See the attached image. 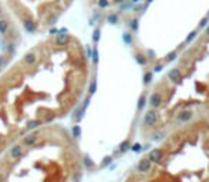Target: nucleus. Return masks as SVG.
I'll list each match as a JSON object with an SVG mask.
<instances>
[{
	"label": "nucleus",
	"instance_id": "obj_1",
	"mask_svg": "<svg viewBox=\"0 0 209 182\" xmlns=\"http://www.w3.org/2000/svg\"><path fill=\"white\" fill-rule=\"evenodd\" d=\"M23 26H24V30L29 33H34L36 32V23H34V20L30 19V17H26L23 20Z\"/></svg>",
	"mask_w": 209,
	"mask_h": 182
},
{
	"label": "nucleus",
	"instance_id": "obj_2",
	"mask_svg": "<svg viewBox=\"0 0 209 182\" xmlns=\"http://www.w3.org/2000/svg\"><path fill=\"white\" fill-rule=\"evenodd\" d=\"M155 119H157V114H155L154 111H148V112L145 114L144 124L145 125H152L154 122H155Z\"/></svg>",
	"mask_w": 209,
	"mask_h": 182
},
{
	"label": "nucleus",
	"instance_id": "obj_3",
	"mask_svg": "<svg viewBox=\"0 0 209 182\" xmlns=\"http://www.w3.org/2000/svg\"><path fill=\"white\" fill-rule=\"evenodd\" d=\"M36 60H37V57H36V53H33V51L27 53L23 57V63L27 64V65H33V64L36 63Z\"/></svg>",
	"mask_w": 209,
	"mask_h": 182
},
{
	"label": "nucleus",
	"instance_id": "obj_4",
	"mask_svg": "<svg viewBox=\"0 0 209 182\" xmlns=\"http://www.w3.org/2000/svg\"><path fill=\"white\" fill-rule=\"evenodd\" d=\"M68 40H70V36L68 34H65V33H58L57 34V39H56V43L58 46H64L68 43Z\"/></svg>",
	"mask_w": 209,
	"mask_h": 182
},
{
	"label": "nucleus",
	"instance_id": "obj_5",
	"mask_svg": "<svg viewBox=\"0 0 209 182\" xmlns=\"http://www.w3.org/2000/svg\"><path fill=\"white\" fill-rule=\"evenodd\" d=\"M151 168V161L149 159H141V162L138 164V171L141 172H147Z\"/></svg>",
	"mask_w": 209,
	"mask_h": 182
},
{
	"label": "nucleus",
	"instance_id": "obj_6",
	"mask_svg": "<svg viewBox=\"0 0 209 182\" xmlns=\"http://www.w3.org/2000/svg\"><path fill=\"white\" fill-rule=\"evenodd\" d=\"M149 161H154V162H158L162 159V152L159 150H154L149 152Z\"/></svg>",
	"mask_w": 209,
	"mask_h": 182
},
{
	"label": "nucleus",
	"instance_id": "obj_7",
	"mask_svg": "<svg viewBox=\"0 0 209 182\" xmlns=\"http://www.w3.org/2000/svg\"><path fill=\"white\" fill-rule=\"evenodd\" d=\"M22 152H23V148H22L20 145H14V147L10 150V157H11V158H19V157L22 155Z\"/></svg>",
	"mask_w": 209,
	"mask_h": 182
},
{
	"label": "nucleus",
	"instance_id": "obj_8",
	"mask_svg": "<svg viewBox=\"0 0 209 182\" xmlns=\"http://www.w3.org/2000/svg\"><path fill=\"white\" fill-rule=\"evenodd\" d=\"M36 141H37V134H30L23 140V144L24 145H33Z\"/></svg>",
	"mask_w": 209,
	"mask_h": 182
},
{
	"label": "nucleus",
	"instance_id": "obj_9",
	"mask_svg": "<svg viewBox=\"0 0 209 182\" xmlns=\"http://www.w3.org/2000/svg\"><path fill=\"white\" fill-rule=\"evenodd\" d=\"M149 104H151L152 107H158V105L161 104V95H159V94H152V95H151V98H149Z\"/></svg>",
	"mask_w": 209,
	"mask_h": 182
},
{
	"label": "nucleus",
	"instance_id": "obj_10",
	"mask_svg": "<svg viewBox=\"0 0 209 182\" xmlns=\"http://www.w3.org/2000/svg\"><path fill=\"white\" fill-rule=\"evenodd\" d=\"M169 80H172V81H175L177 83L178 80L181 78V73H179V70H177V68H174V70H171L168 74Z\"/></svg>",
	"mask_w": 209,
	"mask_h": 182
},
{
	"label": "nucleus",
	"instance_id": "obj_11",
	"mask_svg": "<svg viewBox=\"0 0 209 182\" xmlns=\"http://www.w3.org/2000/svg\"><path fill=\"white\" fill-rule=\"evenodd\" d=\"M7 30H9L7 20H0V33H1V34H6Z\"/></svg>",
	"mask_w": 209,
	"mask_h": 182
},
{
	"label": "nucleus",
	"instance_id": "obj_12",
	"mask_svg": "<svg viewBox=\"0 0 209 182\" xmlns=\"http://www.w3.org/2000/svg\"><path fill=\"white\" fill-rule=\"evenodd\" d=\"M191 117H192V114H191L189 111H184V112H181V114H179V117H178V118H179V121H188Z\"/></svg>",
	"mask_w": 209,
	"mask_h": 182
},
{
	"label": "nucleus",
	"instance_id": "obj_13",
	"mask_svg": "<svg viewBox=\"0 0 209 182\" xmlns=\"http://www.w3.org/2000/svg\"><path fill=\"white\" fill-rule=\"evenodd\" d=\"M6 51H7V54H13L14 51H16V44L14 43H9L6 44V48H4Z\"/></svg>",
	"mask_w": 209,
	"mask_h": 182
},
{
	"label": "nucleus",
	"instance_id": "obj_14",
	"mask_svg": "<svg viewBox=\"0 0 209 182\" xmlns=\"http://www.w3.org/2000/svg\"><path fill=\"white\" fill-rule=\"evenodd\" d=\"M40 124H41V121H30V122L27 124V128H29V129H33V128L39 127Z\"/></svg>",
	"mask_w": 209,
	"mask_h": 182
},
{
	"label": "nucleus",
	"instance_id": "obj_15",
	"mask_svg": "<svg viewBox=\"0 0 209 182\" xmlns=\"http://www.w3.org/2000/svg\"><path fill=\"white\" fill-rule=\"evenodd\" d=\"M129 148V142L128 141H125V142H122L121 144V147H120V151L121 152H125V151Z\"/></svg>",
	"mask_w": 209,
	"mask_h": 182
},
{
	"label": "nucleus",
	"instance_id": "obj_16",
	"mask_svg": "<svg viewBox=\"0 0 209 182\" xmlns=\"http://www.w3.org/2000/svg\"><path fill=\"white\" fill-rule=\"evenodd\" d=\"M57 17H58V16H57V14H53V16H50V17H48V19H47V23L50 24V26H53V24L56 23Z\"/></svg>",
	"mask_w": 209,
	"mask_h": 182
},
{
	"label": "nucleus",
	"instance_id": "obj_17",
	"mask_svg": "<svg viewBox=\"0 0 209 182\" xmlns=\"http://www.w3.org/2000/svg\"><path fill=\"white\" fill-rule=\"evenodd\" d=\"M73 134H74V137H80L81 129H80V127H78V125H75V127L73 128Z\"/></svg>",
	"mask_w": 209,
	"mask_h": 182
},
{
	"label": "nucleus",
	"instance_id": "obj_18",
	"mask_svg": "<svg viewBox=\"0 0 209 182\" xmlns=\"http://www.w3.org/2000/svg\"><path fill=\"white\" fill-rule=\"evenodd\" d=\"M6 61H7V57H6V55H1V54H0V68H1V67H3L4 64H6Z\"/></svg>",
	"mask_w": 209,
	"mask_h": 182
},
{
	"label": "nucleus",
	"instance_id": "obj_19",
	"mask_svg": "<svg viewBox=\"0 0 209 182\" xmlns=\"http://www.w3.org/2000/svg\"><path fill=\"white\" fill-rule=\"evenodd\" d=\"M96 87H97V83H96V80H94V81L91 83V86H90V93H91V94L96 93Z\"/></svg>",
	"mask_w": 209,
	"mask_h": 182
},
{
	"label": "nucleus",
	"instance_id": "obj_20",
	"mask_svg": "<svg viewBox=\"0 0 209 182\" xmlns=\"http://www.w3.org/2000/svg\"><path fill=\"white\" fill-rule=\"evenodd\" d=\"M131 150L134 151V152H139V151H141V145H139V144H134V145L131 147Z\"/></svg>",
	"mask_w": 209,
	"mask_h": 182
},
{
	"label": "nucleus",
	"instance_id": "obj_21",
	"mask_svg": "<svg viewBox=\"0 0 209 182\" xmlns=\"http://www.w3.org/2000/svg\"><path fill=\"white\" fill-rule=\"evenodd\" d=\"M144 104H145V98L144 97H141V98H139V104H138V108H142Z\"/></svg>",
	"mask_w": 209,
	"mask_h": 182
},
{
	"label": "nucleus",
	"instance_id": "obj_22",
	"mask_svg": "<svg viewBox=\"0 0 209 182\" xmlns=\"http://www.w3.org/2000/svg\"><path fill=\"white\" fill-rule=\"evenodd\" d=\"M110 162H111V157H107V158L103 161V165H108Z\"/></svg>",
	"mask_w": 209,
	"mask_h": 182
},
{
	"label": "nucleus",
	"instance_id": "obj_23",
	"mask_svg": "<svg viewBox=\"0 0 209 182\" xmlns=\"http://www.w3.org/2000/svg\"><path fill=\"white\" fill-rule=\"evenodd\" d=\"M100 39V30H96V32H94V40H98Z\"/></svg>",
	"mask_w": 209,
	"mask_h": 182
},
{
	"label": "nucleus",
	"instance_id": "obj_24",
	"mask_svg": "<svg viewBox=\"0 0 209 182\" xmlns=\"http://www.w3.org/2000/svg\"><path fill=\"white\" fill-rule=\"evenodd\" d=\"M149 80H151V74L148 73V74L145 76V83H149Z\"/></svg>",
	"mask_w": 209,
	"mask_h": 182
},
{
	"label": "nucleus",
	"instance_id": "obj_25",
	"mask_svg": "<svg viewBox=\"0 0 209 182\" xmlns=\"http://www.w3.org/2000/svg\"><path fill=\"white\" fill-rule=\"evenodd\" d=\"M98 60V54H97V50H94V61Z\"/></svg>",
	"mask_w": 209,
	"mask_h": 182
},
{
	"label": "nucleus",
	"instance_id": "obj_26",
	"mask_svg": "<svg viewBox=\"0 0 209 182\" xmlns=\"http://www.w3.org/2000/svg\"><path fill=\"white\" fill-rule=\"evenodd\" d=\"M100 6H107V1H105V0H101V1H100Z\"/></svg>",
	"mask_w": 209,
	"mask_h": 182
},
{
	"label": "nucleus",
	"instance_id": "obj_27",
	"mask_svg": "<svg viewBox=\"0 0 209 182\" xmlns=\"http://www.w3.org/2000/svg\"><path fill=\"white\" fill-rule=\"evenodd\" d=\"M85 164H87V165H90V166L93 165V164H91V161H90L88 158H85Z\"/></svg>",
	"mask_w": 209,
	"mask_h": 182
},
{
	"label": "nucleus",
	"instance_id": "obj_28",
	"mask_svg": "<svg viewBox=\"0 0 209 182\" xmlns=\"http://www.w3.org/2000/svg\"><path fill=\"white\" fill-rule=\"evenodd\" d=\"M58 32V30H56V29H51V30H50V33H51V34H54V33H57Z\"/></svg>",
	"mask_w": 209,
	"mask_h": 182
},
{
	"label": "nucleus",
	"instance_id": "obj_29",
	"mask_svg": "<svg viewBox=\"0 0 209 182\" xmlns=\"http://www.w3.org/2000/svg\"><path fill=\"white\" fill-rule=\"evenodd\" d=\"M0 16H1V9H0Z\"/></svg>",
	"mask_w": 209,
	"mask_h": 182
}]
</instances>
